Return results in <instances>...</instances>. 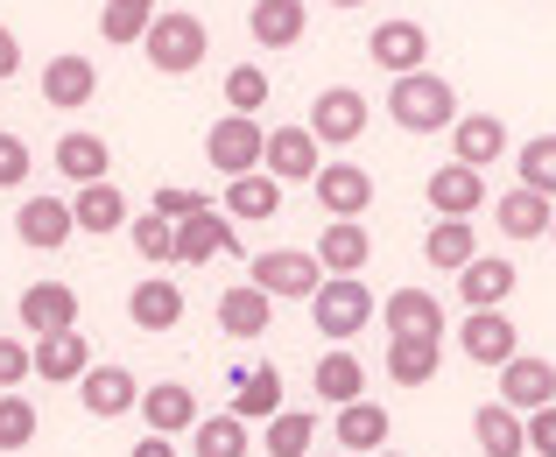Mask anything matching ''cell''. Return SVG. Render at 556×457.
<instances>
[{
    "label": "cell",
    "mask_w": 556,
    "mask_h": 457,
    "mask_svg": "<svg viewBox=\"0 0 556 457\" xmlns=\"http://www.w3.org/2000/svg\"><path fill=\"white\" fill-rule=\"evenodd\" d=\"M388 120L402 135H451L458 127V92L437 71H408V78L388 85Z\"/></svg>",
    "instance_id": "1"
},
{
    "label": "cell",
    "mask_w": 556,
    "mask_h": 457,
    "mask_svg": "<svg viewBox=\"0 0 556 457\" xmlns=\"http://www.w3.org/2000/svg\"><path fill=\"white\" fill-rule=\"evenodd\" d=\"M141 50H149V64L163 71V78H184V71H198L204 56H212V28L184 8H155V28H149Z\"/></svg>",
    "instance_id": "2"
},
{
    "label": "cell",
    "mask_w": 556,
    "mask_h": 457,
    "mask_svg": "<svg viewBox=\"0 0 556 457\" xmlns=\"http://www.w3.org/2000/svg\"><path fill=\"white\" fill-rule=\"evenodd\" d=\"M374 309L380 303L359 275H325V289L311 296V323H317V338H353L374 323Z\"/></svg>",
    "instance_id": "3"
},
{
    "label": "cell",
    "mask_w": 556,
    "mask_h": 457,
    "mask_svg": "<svg viewBox=\"0 0 556 457\" xmlns=\"http://www.w3.org/2000/svg\"><path fill=\"white\" fill-rule=\"evenodd\" d=\"M204 162H212L218 176H254L261 162H268V127L247 120V113H226V120H212V135H204Z\"/></svg>",
    "instance_id": "4"
},
{
    "label": "cell",
    "mask_w": 556,
    "mask_h": 457,
    "mask_svg": "<svg viewBox=\"0 0 556 457\" xmlns=\"http://www.w3.org/2000/svg\"><path fill=\"white\" fill-rule=\"evenodd\" d=\"M247 282L268 289L275 303H282V296L311 303L317 289H325V261H317V254H296V246H275V254H254V261H247Z\"/></svg>",
    "instance_id": "5"
},
{
    "label": "cell",
    "mask_w": 556,
    "mask_h": 457,
    "mask_svg": "<svg viewBox=\"0 0 556 457\" xmlns=\"http://www.w3.org/2000/svg\"><path fill=\"white\" fill-rule=\"evenodd\" d=\"M261 169H268L275 183H317V169H325V141L311 135V120L268 127V162H261Z\"/></svg>",
    "instance_id": "6"
},
{
    "label": "cell",
    "mask_w": 556,
    "mask_h": 457,
    "mask_svg": "<svg viewBox=\"0 0 556 457\" xmlns=\"http://www.w3.org/2000/svg\"><path fill=\"white\" fill-rule=\"evenodd\" d=\"M311 135L325 141V149H353V141L367 135V92H353V85L317 92L311 99Z\"/></svg>",
    "instance_id": "7"
},
{
    "label": "cell",
    "mask_w": 556,
    "mask_h": 457,
    "mask_svg": "<svg viewBox=\"0 0 556 457\" xmlns=\"http://www.w3.org/2000/svg\"><path fill=\"white\" fill-rule=\"evenodd\" d=\"M14 309H22V331H28V338L78 331V289H71V282H28Z\"/></svg>",
    "instance_id": "8"
},
{
    "label": "cell",
    "mask_w": 556,
    "mask_h": 457,
    "mask_svg": "<svg viewBox=\"0 0 556 457\" xmlns=\"http://www.w3.org/2000/svg\"><path fill=\"white\" fill-rule=\"evenodd\" d=\"M367 56L388 71V78H408V71L430 64V28L422 22H380L367 36Z\"/></svg>",
    "instance_id": "9"
},
{
    "label": "cell",
    "mask_w": 556,
    "mask_h": 457,
    "mask_svg": "<svg viewBox=\"0 0 556 457\" xmlns=\"http://www.w3.org/2000/svg\"><path fill=\"white\" fill-rule=\"evenodd\" d=\"M501 402L515 408V416H535V408L556 402V366L535 359V352H515V359L501 366Z\"/></svg>",
    "instance_id": "10"
},
{
    "label": "cell",
    "mask_w": 556,
    "mask_h": 457,
    "mask_svg": "<svg viewBox=\"0 0 556 457\" xmlns=\"http://www.w3.org/2000/svg\"><path fill=\"white\" fill-rule=\"evenodd\" d=\"M458 345L472 366H507L521 352V331L507 323V309H472V317L458 323Z\"/></svg>",
    "instance_id": "11"
},
{
    "label": "cell",
    "mask_w": 556,
    "mask_h": 457,
    "mask_svg": "<svg viewBox=\"0 0 556 457\" xmlns=\"http://www.w3.org/2000/svg\"><path fill=\"white\" fill-rule=\"evenodd\" d=\"M42 99H50L56 113H78V106H92L99 99V64L92 56H50V64H42Z\"/></svg>",
    "instance_id": "12"
},
{
    "label": "cell",
    "mask_w": 556,
    "mask_h": 457,
    "mask_svg": "<svg viewBox=\"0 0 556 457\" xmlns=\"http://www.w3.org/2000/svg\"><path fill=\"white\" fill-rule=\"evenodd\" d=\"M311 190H317V204H325V218H359L374 204V176L359 169V162H325Z\"/></svg>",
    "instance_id": "13"
},
{
    "label": "cell",
    "mask_w": 556,
    "mask_h": 457,
    "mask_svg": "<svg viewBox=\"0 0 556 457\" xmlns=\"http://www.w3.org/2000/svg\"><path fill=\"white\" fill-rule=\"evenodd\" d=\"M78 402H85V416L113 422V416H127V408H141V380L127 373V366H92V373L78 380Z\"/></svg>",
    "instance_id": "14"
},
{
    "label": "cell",
    "mask_w": 556,
    "mask_h": 457,
    "mask_svg": "<svg viewBox=\"0 0 556 457\" xmlns=\"http://www.w3.org/2000/svg\"><path fill=\"white\" fill-rule=\"evenodd\" d=\"M71 232H78L71 198H28L22 212H14V240H22V246H42V254H56Z\"/></svg>",
    "instance_id": "15"
},
{
    "label": "cell",
    "mask_w": 556,
    "mask_h": 457,
    "mask_svg": "<svg viewBox=\"0 0 556 457\" xmlns=\"http://www.w3.org/2000/svg\"><path fill=\"white\" fill-rule=\"evenodd\" d=\"M198 394L184 388V380H155V388H141V422H149L155 436H184V430H198Z\"/></svg>",
    "instance_id": "16"
},
{
    "label": "cell",
    "mask_w": 556,
    "mask_h": 457,
    "mask_svg": "<svg viewBox=\"0 0 556 457\" xmlns=\"http://www.w3.org/2000/svg\"><path fill=\"white\" fill-rule=\"evenodd\" d=\"M501 155H507V120H493V113H458V127H451V162L493 169Z\"/></svg>",
    "instance_id": "17"
},
{
    "label": "cell",
    "mask_w": 556,
    "mask_h": 457,
    "mask_svg": "<svg viewBox=\"0 0 556 457\" xmlns=\"http://www.w3.org/2000/svg\"><path fill=\"white\" fill-rule=\"evenodd\" d=\"M240 246V232H232V218L226 212H190V218H177V261L184 268H198V261H212V254H232Z\"/></svg>",
    "instance_id": "18"
},
{
    "label": "cell",
    "mask_w": 556,
    "mask_h": 457,
    "mask_svg": "<svg viewBox=\"0 0 556 457\" xmlns=\"http://www.w3.org/2000/svg\"><path fill=\"white\" fill-rule=\"evenodd\" d=\"M303 28H311V8H303V0H254V8H247V36H254L261 50H296Z\"/></svg>",
    "instance_id": "19"
},
{
    "label": "cell",
    "mask_w": 556,
    "mask_h": 457,
    "mask_svg": "<svg viewBox=\"0 0 556 457\" xmlns=\"http://www.w3.org/2000/svg\"><path fill=\"white\" fill-rule=\"evenodd\" d=\"M380 323H388V338H444V303L430 289H394L380 303Z\"/></svg>",
    "instance_id": "20"
},
{
    "label": "cell",
    "mask_w": 556,
    "mask_h": 457,
    "mask_svg": "<svg viewBox=\"0 0 556 457\" xmlns=\"http://www.w3.org/2000/svg\"><path fill=\"white\" fill-rule=\"evenodd\" d=\"M92 345H85V331H56V338H36V373L50 380V388H78L85 373H92Z\"/></svg>",
    "instance_id": "21"
},
{
    "label": "cell",
    "mask_w": 556,
    "mask_h": 457,
    "mask_svg": "<svg viewBox=\"0 0 556 457\" xmlns=\"http://www.w3.org/2000/svg\"><path fill=\"white\" fill-rule=\"evenodd\" d=\"M56 176H71V183H106L113 176V149H106V135H92V127H71L64 141H56Z\"/></svg>",
    "instance_id": "22"
},
{
    "label": "cell",
    "mask_w": 556,
    "mask_h": 457,
    "mask_svg": "<svg viewBox=\"0 0 556 457\" xmlns=\"http://www.w3.org/2000/svg\"><path fill=\"white\" fill-rule=\"evenodd\" d=\"M268 323H275V296L268 289H254V282H240V289H226L218 296V331L226 338H268Z\"/></svg>",
    "instance_id": "23"
},
{
    "label": "cell",
    "mask_w": 556,
    "mask_h": 457,
    "mask_svg": "<svg viewBox=\"0 0 556 457\" xmlns=\"http://www.w3.org/2000/svg\"><path fill=\"white\" fill-rule=\"evenodd\" d=\"M479 204H486V176H479V169L444 162V169L430 176V212H437V218H472Z\"/></svg>",
    "instance_id": "24"
},
{
    "label": "cell",
    "mask_w": 556,
    "mask_h": 457,
    "mask_svg": "<svg viewBox=\"0 0 556 457\" xmlns=\"http://www.w3.org/2000/svg\"><path fill=\"white\" fill-rule=\"evenodd\" d=\"M127 317H135V331H177L184 323V289L169 282V275H149L141 289H127Z\"/></svg>",
    "instance_id": "25"
},
{
    "label": "cell",
    "mask_w": 556,
    "mask_h": 457,
    "mask_svg": "<svg viewBox=\"0 0 556 457\" xmlns=\"http://www.w3.org/2000/svg\"><path fill=\"white\" fill-rule=\"evenodd\" d=\"M515 282H521V275H515L507 254H479L472 268L458 275V296H465V309H501L507 296H515Z\"/></svg>",
    "instance_id": "26"
},
{
    "label": "cell",
    "mask_w": 556,
    "mask_h": 457,
    "mask_svg": "<svg viewBox=\"0 0 556 457\" xmlns=\"http://www.w3.org/2000/svg\"><path fill=\"white\" fill-rule=\"evenodd\" d=\"M388 408L380 402H345L339 408V422H331V436H339V450H353V457H374V450H388Z\"/></svg>",
    "instance_id": "27"
},
{
    "label": "cell",
    "mask_w": 556,
    "mask_h": 457,
    "mask_svg": "<svg viewBox=\"0 0 556 457\" xmlns=\"http://www.w3.org/2000/svg\"><path fill=\"white\" fill-rule=\"evenodd\" d=\"M549 218H556V204L549 198H535V190H507V198H493V226L507 232V240H549Z\"/></svg>",
    "instance_id": "28"
},
{
    "label": "cell",
    "mask_w": 556,
    "mask_h": 457,
    "mask_svg": "<svg viewBox=\"0 0 556 457\" xmlns=\"http://www.w3.org/2000/svg\"><path fill=\"white\" fill-rule=\"evenodd\" d=\"M472 436L486 457H529V416H515L507 402H486L472 416Z\"/></svg>",
    "instance_id": "29"
},
{
    "label": "cell",
    "mask_w": 556,
    "mask_h": 457,
    "mask_svg": "<svg viewBox=\"0 0 556 457\" xmlns=\"http://www.w3.org/2000/svg\"><path fill=\"white\" fill-rule=\"evenodd\" d=\"M388 380L394 388H422V380H437V366H444V338H388Z\"/></svg>",
    "instance_id": "30"
},
{
    "label": "cell",
    "mask_w": 556,
    "mask_h": 457,
    "mask_svg": "<svg viewBox=\"0 0 556 457\" xmlns=\"http://www.w3.org/2000/svg\"><path fill=\"white\" fill-rule=\"evenodd\" d=\"M422 261H430V268H444V275H465V268L479 261V232H472V218H437L430 240H422Z\"/></svg>",
    "instance_id": "31"
},
{
    "label": "cell",
    "mask_w": 556,
    "mask_h": 457,
    "mask_svg": "<svg viewBox=\"0 0 556 457\" xmlns=\"http://www.w3.org/2000/svg\"><path fill=\"white\" fill-rule=\"evenodd\" d=\"M374 254V232L359 226V218H331L325 240H317V261H325V275H359Z\"/></svg>",
    "instance_id": "32"
},
{
    "label": "cell",
    "mask_w": 556,
    "mask_h": 457,
    "mask_svg": "<svg viewBox=\"0 0 556 457\" xmlns=\"http://www.w3.org/2000/svg\"><path fill=\"white\" fill-rule=\"evenodd\" d=\"M232 416H240V422H275V416H282V373H275V366L240 373V380H232Z\"/></svg>",
    "instance_id": "33"
},
{
    "label": "cell",
    "mask_w": 556,
    "mask_h": 457,
    "mask_svg": "<svg viewBox=\"0 0 556 457\" xmlns=\"http://www.w3.org/2000/svg\"><path fill=\"white\" fill-rule=\"evenodd\" d=\"M275 212H282V183H275V176H232V183H226V218H232V226H240V218H247V226H261V218H275Z\"/></svg>",
    "instance_id": "34"
},
{
    "label": "cell",
    "mask_w": 556,
    "mask_h": 457,
    "mask_svg": "<svg viewBox=\"0 0 556 457\" xmlns=\"http://www.w3.org/2000/svg\"><path fill=\"white\" fill-rule=\"evenodd\" d=\"M71 218H78V232H121V226H135V218H127V198L113 183H85L78 198H71Z\"/></svg>",
    "instance_id": "35"
},
{
    "label": "cell",
    "mask_w": 556,
    "mask_h": 457,
    "mask_svg": "<svg viewBox=\"0 0 556 457\" xmlns=\"http://www.w3.org/2000/svg\"><path fill=\"white\" fill-rule=\"evenodd\" d=\"M317 402H367V366L353 359V352H325L317 359Z\"/></svg>",
    "instance_id": "36"
},
{
    "label": "cell",
    "mask_w": 556,
    "mask_h": 457,
    "mask_svg": "<svg viewBox=\"0 0 556 457\" xmlns=\"http://www.w3.org/2000/svg\"><path fill=\"white\" fill-rule=\"evenodd\" d=\"M190 450H198V457H247V422L232 416V408H218V416H198V430H190Z\"/></svg>",
    "instance_id": "37"
},
{
    "label": "cell",
    "mask_w": 556,
    "mask_h": 457,
    "mask_svg": "<svg viewBox=\"0 0 556 457\" xmlns=\"http://www.w3.org/2000/svg\"><path fill=\"white\" fill-rule=\"evenodd\" d=\"M515 176H521V190H535V198H549V204H556V135H535V141H521V155H515Z\"/></svg>",
    "instance_id": "38"
},
{
    "label": "cell",
    "mask_w": 556,
    "mask_h": 457,
    "mask_svg": "<svg viewBox=\"0 0 556 457\" xmlns=\"http://www.w3.org/2000/svg\"><path fill=\"white\" fill-rule=\"evenodd\" d=\"M311 444H317V416H303V408H282L268 422V457H311Z\"/></svg>",
    "instance_id": "39"
},
{
    "label": "cell",
    "mask_w": 556,
    "mask_h": 457,
    "mask_svg": "<svg viewBox=\"0 0 556 457\" xmlns=\"http://www.w3.org/2000/svg\"><path fill=\"white\" fill-rule=\"evenodd\" d=\"M261 106H268V71H261V64L226 71V113H247V120H254Z\"/></svg>",
    "instance_id": "40"
},
{
    "label": "cell",
    "mask_w": 556,
    "mask_h": 457,
    "mask_svg": "<svg viewBox=\"0 0 556 457\" xmlns=\"http://www.w3.org/2000/svg\"><path fill=\"white\" fill-rule=\"evenodd\" d=\"M149 28H155V8H99V36H106L113 50L149 42Z\"/></svg>",
    "instance_id": "41"
},
{
    "label": "cell",
    "mask_w": 556,
    "mask_h": 457,
    "mask_svg": "<svg viewBox=\"0 0 556 457\" xmlns=\"http://www.w3.org/2000/svg\"><path fill=\"white\" fill-rule=\"evenodd\" d=\"M36 444V402H22V394H0V450H28Z\"/></svg>",
    "instance_id": "42"
},
{
    "label": "cell",
    "mask_w": 556,
    "mask_h": 457,
    "mask_svg": "<svg viewBox=\"0 0 556 457\" xmlns=\"http://www.w3.org/2000/svg\"><path fill=\"white\" fill-rule=\"evenodd\" d=\"M135 254L155 261V268H163V261H177V226H169L163 212H141L135 218Z\"/></svg>",
    "instance_id": "43"
},
{
    "label": "cell",
    "mask_w": 556,
    "mask_h": 457,
    "mask_svg": "<svg viewBox=\"0 0 556 457\" xmlns=\"http://www.w3.org/2000/svg\"><path fill=\"white\" fill-rule=\"evenodd\" d=\"M28 373H36V345H22V338H0V394H14Z\"/></svg>",
    "instance_id": "44"
},
{
    "label": "cell",
    "mask_w": 556,
    "mask_h": 457,
    "mask_svg": "<svg viewBox=\"0 0 556 457\" xmlns=\"http://www.w3.org/2000/svg\"><path fill=\"white\" fill-rule=\"evenodd\" d=\"M149 212H163L169 226H177V218L204 212V198H198V190H184V183H163V190H155V204H149Z\"/></svg>",
    "instance_id": "45"
},
{
    "label": "cell",
    "mask_w": 556,
    "mask_h": 457,
    "mask_svg": "<svg viewBox=\"0 0 556 457\" xmlns=\"http://www.w3.org/2000/svg\"><path fill=\"white\" fill-rule=\"evenodd\" d=\"M28 176V141L22 135H0V190H14Z\"/></svg>",
    "instance_id": "46"
},
{
    "label": "cell",
    "mask_w": 556,
    "mask_h": 457,
    "mask_svg": "<svg viewBox=\"0 0 556 457\" xmlns=\"http://www.w3.org/2000/svg\"><path fill=\"white\" fill-rule=\"evenodd\" d=\"M529 457H556V402L529 416Z\"/></svg>",
    "instance_id": "47"
},
{
    "label": "cell",
    "mask_w": 556,
    "mask_h": 457,
    "mask_svg": "<svg viewBox=\"0 0 556 457\" xmlns=\"http://www.w3.org/2000/svg\"><path fill=\"white\" fill-rule=\"evenodd\" d=\"M14 71H22V42H14V28L0 22V85H8Z\"/></svg>",
    "instance_id": "48"
},
{
    "label": "cell",
    "mask_w": 556,
    "mask_h": 457,
    "mask_svg": "<svg viewBox=\"0 0 556 457\" xmlns=\"http://www.w3.org/2000/svg\"><path fill=\"white\" fill-rule=\"evenodd\" d=\"M135 457H177V444H169V436H155V430H149V436H141V444H135Z\"/></svg>",
    "instance_id": "49"
},
{
    "label": "cell",
    "mask_w": 556,
    "mask_h": 457,
    "mask_svg": "<svg viewBox=\"0 0 556 457\" xmlns=\"http://www.w3.org/2000/svg\"><path fill=\"white\" fill-rule=\"evenodd\" d=\"M106 8H155V0H106Z\"/></svg>",
    "instance_id": "50"
},
{
    "label": "cell",
    "mask_w": 556,
    "mask_h": 457,
    "mask_svg": "<svg viewBox=\"0 0 556 457\" xmlns=\"http://www.w3.org/2000/svg\"><path fill=\"white\" fill-rule=\"evenodd\" d=\"M325 8H367V0H325Z\"/></svg>",
    "instance_id": "51"
},
{
    "label": "cell",
    "mask_w": 556,
    "mask_h": 457,
    "mask_svg": "<svg viewBox=\"0 0 556 457\" xmlns=\"http://www.w3.org/2000/svg\"><path fill=\"white\" fill-rule=\"evenodd\" d=\"M549 246H556V218H549Z\"/></svg>",
    "instance_id": "52"
},
{
    "label": "cell",
    "mask_w": 556,
    "mask_h": 457,
    "mask_svg": "<svg viewBox=\"0 0 556 457\" xmlns=\"http://www.w3.org/2000/svg\"><path fill=\"white\" fill-rule=\"evenodd\" d=\"M374 457H394V450H374Z\"/></svg>",
    "instance_id": "53"
}]
</instances>
